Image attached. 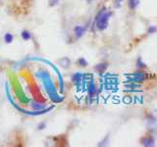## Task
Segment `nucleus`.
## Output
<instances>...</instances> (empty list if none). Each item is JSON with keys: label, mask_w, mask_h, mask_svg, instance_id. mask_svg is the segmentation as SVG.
<instances>
[{"label": "nucleus", "mask_w": 157, "mask_h": 147, "mask_svg": "<svg viewBox=\"0 0 157 147\" xmlns=\"http://www.w3.org/2000/svg\"><path fill=\"white\" fill-rule=\"evenodd\" d=\"M112 16V13L110 11H106L105 9H102L98 13V15L95 20V26L98 30H104L108 27V22L110 17Z\"/></svg>", "instance_id": "f257e3e1"}, {"label": "nucleus", "mask_w": 157, "mask_h": 147, "mask_svg": "<svg viewBox=\"0 0 157 147\" xmlns=\"http://www.w3.org/2000/svg\"><path fill=\"white\" fill-rule=\"evenodd\" d=\"M141 143L144 146L146 147H152L155 145V141H154V138L152 136H144L141 139Z\"/></svg>", "instance_id": "f03ea898"}, {"label": "nucleus", "mask_w": 157, "mask_h": 147, "mask_svg": "<svg viewBox=\"0 0 157 147\" xmlns=\"http://www.w3.org/2000/svg\"><path fill=\"white\" fill-rule=\"evenodd\" d=\"M130 78L132 81H144L145 80V75L141 74V73L139 74L136 73V74H134V75H131Z\"/></svg>", "instance_id": "7ed1b4c3"}, {"label": "nucleus", "mask_w": 157, "mask_h": 147, "mask_svg": "<svg viewBox=\"0 0 157 147\" xmlns=\"http://www.w3.org/2000/svg\"><path fill=\"white\" fill-rule=\"evenodd\" d=\"M85 30H86V29H85L83 27H82V26H77V27H75V29H74L75 35L77 36L78 38L82 37V36L83 35V33H85Z\"/></svg>", "instance_id": "20e7f679"}, {"label": "nucleus", "mask_w": 157, "mask_h": 147, "mask_svg": "<svg viewBox=\"0 0 157 147\" xmlns=\"http://www.w3.org/2000/svg\"><path fill=\"white\" fill-rule=\"evenodd\" d=\"M58 64L60 65L62 68H69L70 64H71V61H70L69 58L63 57V58H61V59H59V60H58Z\"/></svg>", "instance_id": "39448f33"}, {"label": "nucleus", "mask_w": 157, "mask_h": 147, "mask_svg": "<svg viewBox=\"0 0 157 147\" xmlns=\"http://www.w3.org/2000/svg\"><path fill=\"white\" fill-rule=\"evenodd\" d=\"M128 4H129V7H130L132 10H134L137 6H139V0H129Z\"/></svg>", "instance_id": "423d86ee"}, {"label": "nucleus", "mask_w": 157, "mask_h": 147, "mask_svg": "<svg viewBox=\"0 0 157 147\" xmlns=\"http://www.w3.org/2000/svg\"><path fill=\"white\" fill-rule=\"evenodd\" d=\"M21 35H22V38H23L24 40H29V39L32 38V35H30L28 30H23Z\"/></svg>", "instance_id": "0eeeda50"}, {"label": "nucleus", "mask_w": 157, "mask_h": 147, "mask_svg": "<svg viewBox=\"0 0 157 147\" xmlns=\"http://www.w3.org/2000/svg\"><path fill=\"white\" fill-rule=\"evenodd\" d=\"M107 68V64H98L96 67H95V70L98 71L99 73H103L105 71V69Z\"/></svg>", "instance_id": "6e6552de"}, {"label": "nucleus", "mask_w": 157, "mask_h": 147, "mask_svg": "<svg viewBox=\"0 0 157 147\" xmlns=\"http://www.w3.org/2000/svg\"><path fill=\"white\" fill-rule=\"evenodd\" d=\"M4 40L6 41V43H11V42L13 41V35L12 33H6V35H4Z\"/></svg>", "instance_id": "1a4fd4ad"}, {"label": "nucleus", "mask_w": 157, "mask_h": 147, "mask_svg": "<svg viewBox=\"0 0 157 147\" xmlns=\"http://www.w3.org/2000/svg\"><path fill=\"white\" fill-rule=\"evenodd\" d=\"M78 63L80 64V66H82V67H86V65H88V62L86 61L85 58H80L78 60Z\"/></svg>", "instance_id": "9d476101"}, {"label": "nucleus", "mask_w": 157, "mask_h": 147, "mask_svg": "<svg viewBox=\"0 0 157 147\" xmlns=\"http://www.w3.org/2000/svg\"><path fill=\"white\" fill-rule=\"evenodd\" d=\"M157 30V28H154V27H150L149 29H148V33H155Z\"/></svg>", "instance_id": "9b49d317"}, {"label": "nucleus", "mask_w": 157, "mask_h": 147, "mask_svg": "<svg viewBox=\"0 0 157 147\" xmlns=\"http://www.w3.org/2000/svg\"><path fill=\"white\" fill-rule=\"evenodd\" d=\"M58 1H59V0H49L50 5H51V6H54V5L58 4Z\"/></svg>", "instance_id": "f8f14e48"}, {"label": "nucleus", "mask_w": 157, "mask_h": 147, "mask_svg": "<svg viewBox=\"0 0 157 147\" xmlns=\"http://www.w3.org/2000/svg\"><path fill=\"white\" fill-rule=\"evenodd\" d=\"M122 1L123 0H115V7H120Z\"/></svg>", "instance_id": "ddd939ff"}, {"label": "nucleus", "mask_w": 157, "mask_h": 147, "mask_svg": "<svg viewBox=\"0 0 157 147\" xmlns=\"http://www.w3.org/2000/svg\"><path fill=\"white\" fill-rule=\"evenodd\" d=\"M0 1H2V0H0Z\"/></svg>", "instance_id": "4468645a"}]
</instances>
